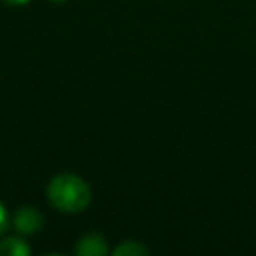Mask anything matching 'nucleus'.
<instances>
[{"label":"nucleus","mask_w":256,"mask_h":256,"mask_svg":"<svg viewBox=\"0 0 256 256\" xmlns=\"http://www.w3.org/2000/svg\"><path fill=\"white\" fill-rule=\"evenodd\" d=\"M74 252L78 256H104V254H108V244L102 234L88 232L78 238Z\"/></svg>","instance_id":"obj_3"},{"label":"nucleus","mask_w":256,"mask_h":256,"mask_svg":"<svg viewBox=\"0 0 256 256\" xmlns=\"http://www.w3.org/2000/svg\"><path fill=\"white\" fill-rule=\"evenodd\" d=\"M114 254L116 256H142V254H148V248L144 244H140L138 240H128V242H122L120 246H116Z\"/></svg>","instance_id":"obj_5"},{"label":"nucleus","mask_w":256,"mask_h":256,"mask_svg":"<svg viewBox=\"0 0 256 256\" xmlns=\"http://www.w3.org/2000/svg\"><path fill=\"white\" fill-rule=\"evenodd\" d=\"M12 226L20 234H34L44 226V216L34 206H22L14 212Z\"/></svg>","instance_id":"obj_2"},{"label":"nucleus","mask_w":256,"mask_h":256,"mask_svg":"<svg viewBox=\"0 0 256 256\" xmlns=\"http://www.w3.org/2000/svg\"><path fill=\"white\" fill-rule=\"evenodd\" d=\"M6 228H8V214H6V210L0 202V236L6 232Z\"/></svg>","instance_id":"obj_6"},{"label":"nucleus","mask_w":256,"mask_h":256,"mask_svg":"<svg viewBox=\"0 0 256 256\" xmlns=\"http://www.w3.org/2000/svg\"><path fill=\"white\" fill-rule=\"evenodd\" d=\"M6 4H12V6H22V4H28L30 0H4Z\"/></svg>","instance_id":"obj_7"},{"label":"nucleus","mask_w":256,"mask_h":256,"mask_svg":"<svg viewBox=\"0 0 256 256\" xmlns=\"http://www.w3.org/2000/svg\"><path fill=\"white\" fill-rule=\"evenodd\" d=\"M46 194L54 208H58L60 212H68V214L86 210L92 200L90 186L80 176L70 174V172L54 176L48 184Z\"/></svg>","instance_id":"obj_1"},{"label":"nucleus","mask_w":256,"mask_h":256,"mask_svg":"<svg viewBox=\"0 0 256 256\" xmlns=\"http://www.w3.org/2000/svg\"><path fill=\"white\" fill-rule=\"evenodd\" d=\"M30 254V246L18 238V236H10L0 240V256H28Z\"/></svg>","instance_id":"obj_4"},{"label":"nucleus","mask_w":256,"mask_h":256,"mask_svg":"<svg viewBox=\"0 0 256 256\" xmlns=\"http://www.w3.org/2000/svg\"><path fill=\"white\" fill-rule=\"evenodd\" d=\"M50 2H66V0H50Z\"/></svg>","instance_id":"obj_8"}]
</instances>
